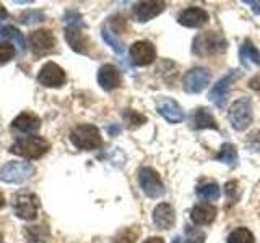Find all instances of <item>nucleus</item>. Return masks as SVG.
<instances>
[{
    "instance_id": "obj_1",
    "label": "nucleus",
    "mask_w": 260,
    "mask_h": 243,
    "mask_svg": "<svg viewBox=\"0 0 260 243\" xmlns=\"http://www.w3.org/2000/svg\"><path fill=\"white\" fill-rule=\"evenodd\" d=\"M226 47H228V40L224 39L223 34L215 31H207V32H200L199 36L193 37L192 52L199 57H208V55L224 52Z\"/></svg>"
},
{
    "instance_id": "obj_2",
    "label": "nucleus",
    "mask_w": 260,
    "mask_h": 243,
    "mask_svg": "<svg viewBox=\"0 0 260 243\" xmlns=\"http://www.w3.org/2000/svg\"><path fill=\"white\" fill-rule=\"evenodd\" d=\"M49 148H51V144H49L46 138L31 135V136L16 140L12 144L10 152L24 159H39L49 151Z\"/></svg>"
},
{
    "instance_id": "obj_3",
    "label": "nucleus",
    "mask_w": 260,
    "mask_h": 243,
    "mask_svg": "<svg viewBox=\"0 0 260 243\" xmlns=\"http://www.w3.org/2000/svg\"><path fill=\"white\" fill-rule=\"evenodd\" d=\"M70 141L75 148L83 151H93L103 146L100 128L91 124H81L73 128L70 132Z\"/></svg>"
},
{
    "instance_id": "obj_4",
    "label": "nucleus",
    "mask_w": 260,
    "mask_h": 243,
    "mask_svg": "<svg viewBox=\"0 0 260 243\" xmlns=\"http://www.w3.org/2000/svg\"><path fill=\"white\" fill-rule=\"evenodd\" d=\"M228 118L234 130L244 132L254 118V109H252V101L249 97H241V99L234 101V104L230 107L228 112Z\"/></svg>"
},
{
    "instance_id": "obj_5",
    "label": "nucleus",
    "mask_w": 260,
    "mask_h": 243,
    "mask_svg": "<svg viewBox=\"0 0 260 243\" xmlns=\"http://www.w3.org/2000/svg\"><path fill=\"white\" fill-rule=\"evenodd\" d=\"M35 175V167L29 162L12 160L0 169V180L4 183H23Z\"/></svg>"
},
{
    "instance_id": "obj_6",
    "label": "nucleus",
    "mask_w": 260,
    "mask_h": 243,
    "mask_svg": "<svg viewBox=\"0 0 260 243\" xmlns=\"http://www.w3.org/2000/svg\"><path fill=\"white\" fill-rule=\"evenodd\" d=\"M138 183L142 191L151 199H158L165 194V185L161 182V177L151 167H142L138 170Z\"/></svg>"
},
{
    "instance_id": "obj_7",
    "label": "nucleus",
    "mask_w": 260,
    "mask_h": 243,
    "mask_svg": "<svg viewBox=\"0 0 260 243\" xmlns=\"http://www.w3.org/2000/svg\"><path fill=\"white\" fill-rule=\"evenodd\" d=\"M39 199L35 193H20L13 198V211L23 221H35L38 217Z\"/></svg>"
},
{
    "instance_id": "obj_8",
    "label": "nucleus",
    "mask_w": 260,
    "mask_h": 243,
    "mask_svg": "<svg viewBox=\"0 0 260 243\" xmlns=\"http://www.w3.org/2000/svg\"><path fill=\"white\" fill-rule=\"evenodd\" d=\"M210 79H211V75L207 68H202V67L190 68L182 78L184 91L189 94H199L210 85Z\"/></svg>"
},
{
    "instance_id": "obj_9",
    "label": "nucleus",
    "mask_w": 260,
    "mask_h": 243,
    "mask_svg": "<svg viewBox=\"0 0 260 243\" xmlns=\"http://www.w3.org/2000/svg\"><path fill=\"white\" fill-rule=\"evenodd\" d=\"M28 40H29L31 51L36 57H43L49 52H52L54 47H55V36L51 29L32 31L28 37Z\"/></svg>"
},
{
    "instance_id": "obj_10",
    "label": "nucleus",
    "mask_w": 260,
    "mask_h": 243,
    "mask_svg": "<svg viewBox=\"0 0 260 243\" xmlns=\"http://www.w3.org/2000/svg\"><path fill=\"white\" fill-rule=\"evenodd\" d=\"M128 55L137 67H146L151 65L156 59V49L150 40H137L128 49Z\"/></svg>"
},
{
    "instance_id": "obj_11",
    "label": "nucleus",
    "mask_w": 260,
    "mask_h": 243,
    "mask_svg": "<svg viewBox=\"0 0 260 243\" xmlns=\"http://www.w3.org/2000/svg\"><path fill=\"white\" fill-rule=\"evenodd\" d=\"M166 10V2L161 0H145V2H137L132 7V15L138 23H146L156 18Z\"/></svg>"
},
{
    "instance_id": "obj_12",
    "label": "nucleus",
    "mask_w": 260,
    "mask_h": 243,
    "mask_svg": "<svg viewBox=\"0 0 260 243\" xmlns=\"http://www.w3.org/2000/svg\"><path fill=\"white\" fill-rule=\"evenodd\" d=\"M236 73L234 70L228 73L226 76H223L219 81H216V85H213V88L210 89L208 93V99L213 102L218 109H223L226 102H228V97H230V91H231V86L236 79Z\"/></svg>"
},
{
    "instance_id": "obj_13",
    "label": "nucleus",
    "mask_w": 260,
    "mask_h": 243,
    "mask_svg": "<svg viewBox=\"0 0 260 243\" xmlns=\"http://www.w3.org/2000/svg\"><path fill=\"white\" fill-rule=\"evenodd\" d=\"M65 79H67L65 71L54 62H47L43 65L38 75V83L46 88H60L65 85Z\"/></svg>"
},
{
    "instance_id": "obj_14",
    "label": "nucleus",
    "mask_w": 260,
    "mask_h": 243,
    "mask_svg": "<svg viewBox=\"0 0 260 243\" xmlns=\"http://www.w3.org/2000/svg\"><path fill=\"white\" fill-rule=\"evenodd\" d=\"M96 78L104 91H112V89H117L122 85L120 71L116 65H112V63H104L103 67H100Z\"/></svg>"
},
{
    "instance_id": "obj_15",
    "label": "nucleus",
    "mask_w": 260,
    "mask_h": 243,
    "mask_svg": "<svg viewBox=\"0 0 260 243\" xmlns=\"http://www.w3.org/2000/svg\"><path fill=\"white\" fill-rule=\"evenodd\" d=\"M156 110L159 115L169 124H181L184 120V110L174 99L171 97H161L156 102Z\"/></svg>"
},
{
    "instance_id": "obj_16",
    "label": "nucleus",
    "mask_w": 260,
    "mask_h": 243,
    "mask_svg": "<svg viewBox=\"0 0 260 243\" xmlns=\"http://www.w3.org/2000/svg\"><path fill=\"white\" fill-rule=\"evenodd\" d=\"M210 20L208 12H205L203 8L199 7H189L177 16L179 24H182L185 28H202L205 26Z\"/></svg>"
},
{
    "instance_id": "obj_17",
    "label": "nucleus",
    "mask_w": 260,
    "mask_h": 243,
    "mask_svg": "<svg viewBox=\"0 0 260 243\" xmlns=\"http://www.w3.org/2000/svg\"><path fill=\"white\" fill-rule=\"evenodd\" d=\"M13 132L20 135H35L41 128V118L31 112H21L18 117L12 122Z\"/></svg>"
},
{
    "instance_id": "obj_18",
    "label": "nucleus",
    "mask_w": 260,
    "mask_h": 243,
    "mask_svg": "<svg viewBox=\"0 0 260 243\" xmlns=\"http://www.w3.org/2000/svg\"><path fill=\"white\" fill-rule=\"evenodd\" d=\"M153 222L161 230L173 229L176 224V213L174 208L168 202H161L153 209Z\"/></svg>"
},
{
    "instance_id": "obj_19",
    "label": "nucleus",
    "mask_w": 260,
    "mask_h": 243,
    "mask_svg": "<svg viewBox=\"0 0 260 243\" xmlns=\"http://www.w3.org/2000/svg\"><path fill=\"white\" fill-rule=\"evenodd\" d=\"M65 39H67L72 51L78 54H89V39L81 32L77 26H67L65 28Z\"/></svg>"
},
{
    "instance_id": "obj_20",
    "label": "nucleus",
    "mask_w": 260,
    "mask_h": 243,
    "mask_svg": "<svg viewBox=\"0 0 260 243\" xmlns=\"http://www.w3.org/2000/svg\"><path fill=\"white\" fill-rule=\"evenodd\" d=\"M190 127L193 130H205V128H211V130H218V124L215 117L211 115V112L205 107H199L195 109L190 113Z\"/></svg>"
},
{
    "instance_id": "obj_21",
    "label": "nucleus",
    "mask_w": 260,
    "mask_h": 243,
    "mask_svg": "<svg viewBox=\"0 0 260 243\" xmlns=\"http://www.w3.org/2000/svg\"><path fill=\"white\" fill-rule=\"evenodd\" d=\"M216 208L208 205V202H202V205L193 206L190 211V219L195 225H208L216 219Z\"/></svg>"
},
{
    "instance_id": "obj_22",
    "label": "nucleus",
    "mask_w": 260,
    "mask_h": 243,
    "mask_svg": "<svg viewBox=\"0 0 260 243\" xmlns=\"http://www.w3.org/2000/svg\"><path fill=\"white\" fill-rule=\"evenodd\" d=\"M0 37L8 39V43H10V40H13L16 49H18L20 52L26 51V43H24V37L21 34V31L16 28V26H12V24H8V26H4V24H0Z\"/></svg>"
},
{
    "instance_id": "obj_23",
    "label": "nucleus",
    "mask_w": 260,
    "mask_h": 243,
    "mask_svg": "<svg viewBox=\"0 0 260 243\" xmlns=\"http://www.w3.org/2000/svg\"><path fill=\"white\" fill-rule=\"evenodd\" d=\"M215 159L223 162V164H226V166H230V167H234L236 164H238V149H236L234 144L224 143L221 148H219Z\"/></svg>"
},
{
    "instance_id": "obj_24",
    "label": "nucleus",
    "mask_w": 260,
    "mask_h": 243,
    "mask_svg": "<svg viewBox=\"0 0 260 243\" xmlns=\"http://www.w3.org/2000/svg\"><path fill=\"white\" fill-rule=\"evenodd\" d=\"M197 196L203 201H216L221 196L219 185L215 182H205L197 186Z\"/></svg>"
},
{
    "instance_id": "obj_25",
    "label": "nucleus",
    "mask_w": 260,
    "mask_h": 243,
    "mask_svg": "<svg viewBox=\"0 0 260 243\" xmlns=\"http://www.w3.org/2000/svg\"><path fill=\"white\" fill-rule=\"evenodd\" d=\"M239 55H241L242 62H250L254 65H260V51L254 46V43H252L250 39H246L242 43Z\"/></svg>"
},
{
    "instance_id": "obj_26",
    "label": "nucleus",
    "mask_w": 260,
    "mask_h": 243,
    "mask_svg": "<svg viewBox=\"0 0 260 243\" xmlns=\"http://www.w3.org/2000/svg\"><path fill=\"white\" fill-rule=\"evenodd\" d=\"M101 34H103V39L106 40V44H108L114 52L119 54V55L124 54V51H125L124 44H122V40L117 37L116 32H112V31L109 29L108 24H103V28H101Z\"/></svg>"
},
{
    "instance_id": "obj_27",
    "label": "nucleus",
    "mask_w": 260,
    "mask_h": 243,
    "mask_svg": "<svg viewBox=\"0 0 260 243\" xmlns=\"http://www.w3.org/2000/svg\"><path fill=\"white\" fill-rule=\"evenodd\" d=\"M138 235H140V229L137 225L132 227H125V229L119 230L111 243H137L138 240Z\"/></svg>"
},
{
    "instance_id": "obj_28",
    "label": "nucleus",
    "mask_w": 260,
    "mask_h": 243,
    "mask_svg": "<svg viewBox=\"0 0 260 243\" xmlns=\"http://www.w3.org/2000/svg\"><path fill=\"white\" fill-rule=\"evenodd\" d=\"M254 233H252L246 227H239L234 229L230 235H228V243H254Z\"/></svg>"
},
{
    "instance_id": "obj_29",
    "label": "nucleus",
    "mask_w": 260,
    "mask_h": 243,
    "mask_svg": "<svg viewBox=\"0 0 260 243\" xmlns=\"http://www.w3.org/2000/svg\"><path fill=\"white\" fill-rule=\"evenodd\" d=\"M122 117H124V120H125V124H127L128 128H137V127L143 125L145 122H146V117L142 115V113H138V112L134 110V109H127V110H124V113H122Z\"/></svg>"
},
{
    "instance_id": "obj_30",
    "label": "nucleus",
    "mask_w": 260,
    "mask_h": 243,
    "mask_svg": "<svg viewBox=\"0 0 260 243\" xmlns=\"http://www.w3.org/2000/svg\"><path fill=\"white\" fill-rule=\"evenodd\" d=\"M46 20V15L41 12V10H28L20 15V23L21 24H26V26H31V24H38V23H43Z\"/></svg>"
},
{
    "instance_id": "obj_31",
    "label": "nucleus",
    "mask_w": 260,
    "mask_h": 243,
    "mask_svg": "<svg viewBox=\"0 0 260 243\" xmlns=\"http://www.w3.org/2000/svg\"><path fill=\"white\" fill-rule=\"evenodd\" d=\"M15 55H16V47L12 43H8V40L0 43V65H5L10 60H13Z\"/></svg>"
},
{
    "instance_id": "obj_32",
    "label": "nucleus",
    "mask_w": 260,
    "mask_h": 243,
    "mask_svg": "<svg viewBox=\"0 0 260 243\" xmlns=\"http://www.w3.org/2000/svg\"><path fill=\"white\" fill-rule=\"evenodd\" d=\"M207 235L197 227H187L185 229V240L184 243H205Z\"/></svg>"
},
{
    "instance_id": "obj_33",
    "label": "nucleus",
    "mask_w": 260,
    "mask_h": 243,
    "mask_svg": "<svg viewBox=\"0 0 260 243\" xmlns=\"http://www.w3.org/2000/svg\"><path fill=\"white\" fill-rule=\"evenodd\" d=\"M67 23H70L69 26H77V28H85V23L81 21V16L77 13V12H67V15H65L63 18Z\"/></svg>"
},
{
    "instance_id": "obj_34",
    "label": "nucleus",
    "mask_w": 260,
    "mask_h": 243,
    "mask_svg": "<svg viewBox=\"0 0 260 243\" xmlns=\"http://www.w3.org/2000/svg\"><path fill=\"white\" fill-rule=\"evenodd\" d=\"M247 148L252 152H260V130L250 133V136L247 138Z\"/></svg>"
},
{
    "instance_id": "obj_35",
    "label": "nucleus",
    "mask_w": 260,
    "mask_h": 243,
    "mask_svg": "<svg viewBox=\"0 0 260 243\" xmlns=\"http://www.w3.org/2000/svg\"><path fill=\"white\" fill-rule=\"evenodd\" d=\"M224 190L228 194V199H230L231 202H234L236 199H238V194H236V191H238V183L236 182H228L224 185Z\"/></svg>"
},
{
    "instance_id": "obj_36",
    "label": "nucleus",
    "mask_w": 260,
    "mask_h": 243,
    "mask_svg": "<svg viewBox=\"0 0 260 243\" xmlns=\"http://www.w3.org/2000/svg\"><path fill=\"white\" fill-rule=\"evenodd\" d=\"M244 4H247V5H252V10H254L257 15L260 13V2H252V0H246Z\"/></svg>"
},
{
    "instance_id": "obj_37",
    "label": "nucleus",
    "mask_w": 260,
    "mask_h": 243,
    "mask_svg": "<svg viewBox=\"0 0 260 243\" xmlns=\"http://www.w3.org/2000/svg\"><path fill=\"white\" fill-rule=\"evenodd\" d=\"M250 88L255 89V91H260V78H254L250 81Z\"/></svg>"
},
{
    "instance_id": "obj_38",
    "label": "nucleus",
    "mask_w": 260,
    "mask_h": 243,
    "mask_svg": "<svg viewBox=\"0 0 260 243\" xmlns=\"http://www.w3.org/2000/svg\"><path fill=\"white\" fill-rule=\"evenodd\" d=\"M143 243H165V240H162L161 237H150V238H146Z\"/></svg>"
},
{
    "instance_id": "obj_39",
    "label": "nucleus",
    "mask_w": 260,
    "mask_h": 243,
    "mask_svg": "<svg viewBox=\"0 0 260 243\" xmlns=\"http://www.w3.org/2000/svg\"><path fill=\"white\" fill-rule=\"evenodd\" d=\"M5 18H8V12L2 7V4H0V20H5Z\"/></svg>"
},
{
    "instance_id": "obj_40",
    "label": "nucleus",
    "mask_w": 260,
    "mask_h": 243,
    "mask_svg": "<svg viewBox=\"0 0 260 243\" xmlns=\"http://www.w3.org/2000/svg\"><path fill=\"white\" fill-rule=\"evenodd\" d=\"M5 206V198H4V194L0 193V209H2Z\"/></svg>"
},
{
    "instance_id": "obj_41",
    "label": "nucleus",
    "mask_w": 260,
    "mask_h": 243,
    "mask_svg": "<svg viewBox=\"0 0 260 243\" xmlns=\"http://www.w3.org/2000/svg\"><path fill=\"white\" fill-rule=\"evenodd\" d=\"M173 243H181V238H179V237H176V238L173 240Z\"/></svg>"
},
{
    "instance_id": "obj_42",
    "label": "nucleus",
    "mask_w": 260,
    "mask_h": 243,
    "mask_svg": "<svg viewBox=\"0 0 260 243\" xmlns=\"http://www.w3.org/2000/svg\"><path fill=\"white\" fill-rule=\"evenodd\" d=\"M32 243V241H31ZM35 243H43V240H38V241H35Z\"/></svg>"
}]
</instances>
